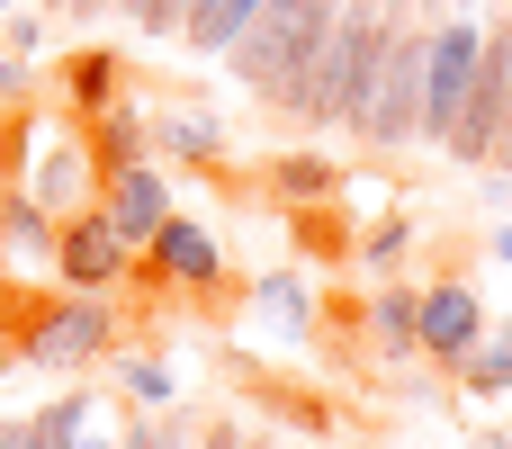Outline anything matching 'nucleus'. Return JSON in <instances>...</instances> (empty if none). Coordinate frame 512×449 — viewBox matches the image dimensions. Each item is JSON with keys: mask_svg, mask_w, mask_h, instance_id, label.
I'll return each mask as SVG.
<instances>
[{"mask_svg": "<svg viewBox=\"0 0 512 449\" xmlns=\"http://www.w3.org/2000/svg\"><path fill=\"white\" fill-rule=\"evenodd\" d=\"M108 9L144 36H180V18H189V0H108Z\"/></svg>", "mask_w": 512, "mask_h": 449, "instance_id": "nucleus-23", "label": "nucleus"}, {"mask_svg": "<svg viewBox=\"0 0 512 449\" xmlns=\"http://www.w3.org/2000/svg\"><path fill=\"white\" fill-rule=\"evenodd\" d=\"M387 9L396 0H342L324 45H315V63H306V81H297V99L279 117H297L306 135H351L360 126V90H369L378 45H387Z\"/></svg>", "mask_w": 512, "mask_h": 449, "instance_id": "nucleus-1", "label": "nucleus"}, {"mask_svg": "<svg viewBox=\"0 0 512 449\" xmlns=\"http://www.w3.org/2000/svg\"><path fill=\"white\" fill-rule=\"evenodd\" d=\"M9 117H18V108H9ZM9 117H0V171H9Z\"/></svg>", "mask_w": 512, "mask_h": 449, "instance_id": "nucleus-30", "label": "nucleus"}, {"mask_svg": "<svg viewBox=\"0 0 512 449\" xmlns=\"http://www.w3.org/2000/svg\"><path fill=\"white\" fill-rule=\"evenodd\" d=\"M414 234H423L414 216H378V225L360 234V252H351V261H360L369 279H396V270H405V252H414Z\"/></svg>", "mask_w": 512, "mask_h": 449, "instance_id": "nucleus-21", "label": "nucleus"}, {"mask_svg": "<svg viewBox=\"0 0 512 449\" xmlns=\"http://www.w3.org/2000/svg\"><path fill=\"white\" fill-rule=\"evenodd\" d=\"M36 9H45V18H81V0H36Z\"/></svg>", "mask_w": 512, "mask_h": 449, "instance_id": "nucleus-27", "label": "nucleus"}, {"mask_svg": "<svg viewBox=\"0 0 512 449\" xmlns=\"http://www.w3.org/2000/svg\"><path fill=\"white\" fill-rule=\"evenodd\" d=\"M126 396L162 414V405L180 396V378H171V360H153V351H135V360H126Z\"/></svg>", "mask_w": 512, "mask_h": 449, "instance_id": "nucleus-22", "label": "nucleus"}, {"mask_svg": "<svg viewBox=\"0 0 512 449\" xmlns=\"http://www.w3.org/2000/svg\"><path fill=\"white\" fill-rule=\"evenodd\" d=\"M495 261H504V270H512V225H504V234H495Z\"/></svg>", "mask_w": 512, "mask_h": 449, "instance_id": "nucleus-29", "label": "nucleus"}, {"mask_svg": "<svg viewBox=\"0 0 512 449\" xmlns=\"http://www.w3.org/2000/svg\"><path fill=\"white\" fill-rule=\"evenodd\" d=\"M477 45H486L477 18H432V63H423V144H450L459 99H468V72H477Z\"/></svg>", "mask_w": 512, "mask_h": 449, "instance_id": "nucleus-9", "label": "nucleus"}, {"mask_svg": "<svg viewBox=\"0 0 512 449\" xmlns=\"http://www.w3.org/2000/svg\"><path fill=\"white\" fill-rule=\"evenodd\" d=\"M54 279L72 297H117V288H135V243L99 207H81V216L54 225Z\"/></svg>", "mask_w": 512, "mask_h": 449, "instance_id": "nucleus-8", "label": "nucleus"}, {"mask_svg": "<svg viewBox=\"0 0 512 449\" xmlns=\"http://www.w3.org/2000/svg\"><path fill=\"white\" fill-rule=\"evenodd\" d=\"M243 306H252L279 342H306V333H315V288H306V279H261V288H243Z\"/></svg>", "mask_w": 512, "mask_h": 449, "instance_id": "nucleus-17", "label": "nucleus"}, {"mask_svg": "<svg viewBox=\"0 0 512 449\" xmlns=\"http://www.w3.org/2000/svg\"><path fill=\"white\" fill-rule=\"evenodd\" d=\"M126 99V54L117 45H72L63 63H54V108L72 117V126H90L99 108H117Z\"/></svg>", "mask_w": 512, "mask_h": 449, "instance_id": "nucleus-11", "label": "nucleus"}, {"mask_svg": "<svg viewBox=\"0 0 512 449\" xmlns=\"http://www.w3.org/2000/svg\"><path fill=\"white\" fill-rule=\"evenodd\" d=\"M99 216L144 252V234L171 216V171H162L153 153H144V162H126V171H108V180H99Z\"/></svg>", "mask_w": 512, "mask_h": 449, "instance_id": "nucleus-12", "label": "nucleus"}, {"mask_svg": "<svg viewBox=\"0 0 512 449\" xmlns=\"http://www.w3.org/2000/svg\"><path fill=\"white\" fill-rule=\"evenodd\" d=\"M468 449H512V432H477V441H468Z\"/></svg>", "mask_w": 512, "mask_h": 449, "instance_id": "nucleus-28", "label": "nucleus"}, {"mask_svg": "<svg viewBox=\"0 0 512 449\" xmlns=\"http://www.w3.org/2000/svg\"><path fill=\"white\" fill-rule=\"evenodd\" d=\"M432 0H396L387 9V45H378V72L360 90V144L369 153H405L423 144V63H432Z\"/></svg>", "mask_w": 512, "mask_h": 449, "instance_id": "nucleus-2", "label": "nucleus"}, {"mask_svg": "<svg viewBox=\"0 0 512 449\" xmlns=\"http://www.w3.org/2000/svg\"><path fill=\"white\" fill-rule=\"evenodd\" d=\"M450 378H459V396H512V324H504V333L486 324V342H477Z\"/></svg>", "mask_w": 512, "mask_h": 449, "instance_id": "nucleus-20", "label": "nucleus"}, {"mask_svg": "<svg viewBox=\"0 0 512 449\" xmlns=\"http://www.w3.org/2000/svg\"><path fill=\"white\" fill-rule=\"evenodd\" d=\"M135 288H171V297H216V288H234L216 225L171 207V216L144 234V252H135Z\"/></svg>", "mask_w": 512, "mask_h": 449, "instance_id": "nucleus-6", "label": "nucleus"}, {"mask_svg": "<svg viewBox=\"0 0 512 449\" xmlns=\"http://www.w3.org/2000/svg\"><path fill=\"white\" fill-rule=\"evenodd\" d=\"M261 189L279 207H324V198H342V162L333 153H270L261 162Z\"/></svg>", "mask_w": 512, "mask_h": 449, "instance_id": "nucleus-15", "label": "nucleus"}, {"mask_svg": "<svg viewBox=\"0 0 512 449\" xmlns=\"http://www.w3.org/2000/svg\"><path fill=\"white\" fill-rule=\"evenodd\" d=\"M369 342H378V360H396V369L423 360V351H414V288H405V279H387V288L369 297Z\"/></svg>", "mask_w": 512, "mask_h": 449, "instance_id": "nucleus-18", "label": "nucleus"}, {"mask_svg": "<svg viewBox=\"0 0 512 449\" xmlns=\"http://www.w3.org/2000/svg\"><path fill=\"white\" fill-rule=\"evenodd\" d=\"M9 9H18V0H0V18H9Z\"/></svg>", "mask_w": 512, "mask_h": 449, "instance_id": "nucleus-32", "label": "nucleus"}, {"mask_svg": "<svg viewBox=\"0 0 512 449\" xmlns=\"http://www.w3.org/2000/svg\"><path fill=\"white\" fill-rule=\"evenodd\" d=\"M81 144H90L99 180H108V171H126V162H144V153H153V144H144V99H117V108H99V117L81 126Z\"/></svg>", "mask_w": 512, "mask_h": 449, "instance_id": "nucleus-16", "label": "nucleus"}, {"mask_svg": "<svg viewBox=\"0 0 512 449\" xmlns=\"http://www.w3.org/2000/svg\"><path fill=\"white\" fill-rule=\"evenodd\" d=\"M333 9H342V0H261L252 27L234 36L225 72H234L261 108H288L297 81H306V63H315V45H324V27H333Z\"/></svg>", "mask_w": 512, "mask_h": 449, "instance_id": "nucleus-3", "label": "nucleus"}, {"mask_svg": "<svg viewBox=\"0 0 512 449\" xmlns=\"http://www.w3.org/2000/svg\"><path fill=\"white\" fill-rule=\"evenodd\" d=\"M0 99H9V108L27 99V63H18V54H0Z\"/></svg>", "mask_w": 512, "mask_h": 449, "instance_id": "nucleus-25", "label": "nucleus"}, {"mask_svg": "<svg viewBox=\"0 0 512 449\" xmlns=\"http://www.w3.org/2000/svg\"><path fill=\"white\" fill-rule=\"evenodd\" d=\"M477 342H486V297L468 279H423L414 288V351L441 360V369H459Z\"/></svg>", "mask_w": 512, "mask_h": 449, "instance_id": "nucleus-10", "label": "nucleus"}, {"mask_svg": "<svg viewBox=\"0 0 512 449\" xmlns=\"http://www.w3.org/2000/svg\"><path fill=\"white\" fill-rule=\"evenodd\" d=\"M144 144L153 153H171V162H189V171H225V126L207 117V108H180V99H153L144 108Z\"/></svg>", "mask_w": 512, "mask_h": 449, "instance_id": "nucleus-13", "label": "nucleus"}, {"mask_svg": "<svg viewBox=\"0 0 512 449\" xmlns=\"http://www.w3.org/2000/svg\"><path fill=\"white\" fill-rule=\"evenodd\" d=\"M117 342H126V315H117V297H36V315H27V333H18V369H36V378H72V369H108L117 360Z\"/></svg>", "mask_w": 512, "mask_h": 449, "instance_id": "nucleus-5", "label": "nucleus"}, {"mask_svg": "<svg viewBox=\"0 0 512 449\" xmlns=\"http://www.w3.org/2000/svg\"><path fill=\"white\" fill-rule=\"evenodd\" d=\"M252 9H261V0H189L180 45H189V54H234V36L252 27Z\"/></svg>", "mask_w": 512, "mask_h": 449, "instance_id": "nucleus-19", "label": "nucleus"}, {"mask_svg": "<svg viewBox=\"0 0 512 449\" xmlns=\"http://www.w3.org/2000/svg\"><path fill=\"white\" fill-rule=\"evenodd\" d=\"M36 45H45V9H9V18H0V54H18V63H27Z\"/></svg>", "mask_w": 512, "mask_h": 449, "instance_id": "nucleus-24", "label": "nucleus"}, {"mask_svg": "<svg viewBox=\"0 0 512 449\" xmlns=\"http://www.w3.org/2000/svg\"><path fill=\"white\" fill-rule=\"evenodd\" d=\"M504 99H512V9L486 27V45H477V72H468V99H459V126H450V162H468V171H486L495 162V135H504Z\"/></svg>", "mask_w": 512, "mask_h": 449, "instance_id": "nucleus-7", "label": "nucleus"}, {"mask_svg": "<svg viewBox=\"0 0 512 449\" xmlns=\"http://www.w3.org/2000/svg\"><path fill=\"white\" fill-rule=\"evenodd\" d=\"M81 449H117V441H99V432H81Z\"/></svg>", "mask_w": 512, "mask_h": 449, "instance_id": "nucleus-31", "label": "nucleus"}, {"mask_svg": "<svg viewBox=\"0 0 512 449\" xmlns=\"http://www.w3.org/2000/svg\"><path fill=\"white\" fill-rule=\"evenodd\" d=\"M27 270H54V216L0 189V279H27Z\"/></svg>", "mask_w": 512, "mask_h": 449, "instance_id": "nucleus-14", "label": "nucleus"}, {"mask_svg": "<svg viewBox=\"0 0 512 449\" xmlns=\"http://www.w3.org/2000/svg\"><path fill=\"white\" fill-rule=\"evenodd\" d=\"M0 189H18V198H36L54 225L63 216H81V207H99V162H90V144H81V126L63 117V108H45V117H9V171H0Z\"/></svg>", "mask_w": 512, "mask_h": 449, "instance_id": "nucleus-4", "label": "nucleus"}, {"mask_svg": "<svg viewBox=\"0 0 512 449\" xmlns=\"http://www.w3.org/2000/svg\"><path fill=\"white\" fill-rule=\"evenodd\" d=\"M486 171H512V99H504V135H495V162Z\"/></svg>", "mask_w": 512, "mask_h": 449, "instance_id": "nucleus-26", "label": "nucleus"}]
</instances>
